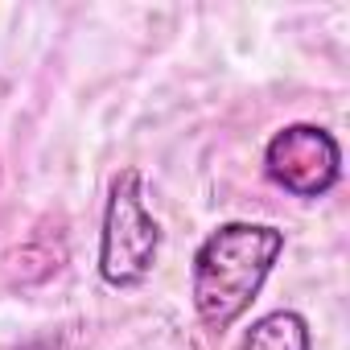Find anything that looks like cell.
<instances>
[{"mask_svg": "<svg viewBox=\"0 0 350 350\" xmlns=\"http://www.w3.org/2000/svg\"><path fill=\"white\" fill-rule=\"evenodd\" d=\"M284 252V231L272 223H223L202 239L190 268V301L206 329L235 325L260 297Z\"/></svg>", "mask_w": 350, "mask_h": 350, "instance_id": "6da1fadb", "label": "cell"}, {"mask_svg": "<svg viewBox=\"0 0 350 350\" xmlns=\"http://www.w3.org/2000/svg\"><path fill=\"white\" fill-rule=\"evenodd\" d=\"M161 256V223L144 206V182L136 169L116 173L99 231V276L111 288H136L148 280Z\"/></svg>", "mask_w": 350, "mask_h": 350, "instance_id": "7a4b0ae2", "label": "cell"}, {"mask_svg": "<svg viewBox=\"0 0 350 350\" xmlns=\"http://www.w3.org/2000/svg\"><path fill=\"white\" fill-rule=\"evenodd\" d=\"M264 173L293 198H325L342 178V144L321 124H284L264 148Z\"/></svg>", "mask_w": 350, "mask_h": 350, "instance_id": "3957f363", "label": "cell"}, {"mask_svg": "<svg viewBox=\"0 0 350 350\" xmlns=\"http://www.w3.org/2000/svg\"><path fill=\"white\" fill-rule=\"evenodd\" d=\"M313 334L309 321L297 309H272L260 321H252V329L239 338L235 350H309Z\"/></svg>", "mask_w": 350, "mask_h": 350, "instance_id": "277c9868", "label": "cell"}]
</instances>
